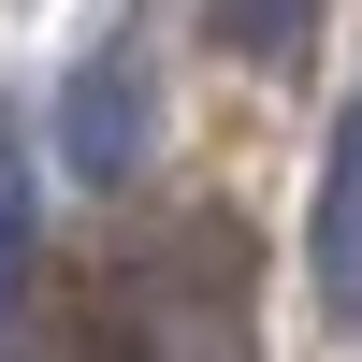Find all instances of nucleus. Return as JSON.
<instances>
[{
    "label": "nucleus",
    "mask_w": 362,
    "mask_h": 362,
    "mask_svg": "<svg viewBox=\"0 0 362 362\" xmlns=\"http://www.w3.org/2000/svg\"><path fill=\"white\" fill-rule=\"evenodd\" d=\"M145 145H160V73H145V29H87L73 73H58V160L87 174V189H116V174H145Z\"/></svg>",
    "instance_id": "obj_1"
},
{
    "label": "nucleus",
    "mask_w": 362,
    "mask_h": 362,
    "mask_svg": "<svg viewBox=\"0 0 362 362\" xmlns=\"http://www.w3.org/2000/svg\"><path fill=\"white\" fill-rule=\"evenodd\" d=\"M305 261H319V305L362 319V102L334 116V160H319V218H305Z\"/></svg>",
    "instance_id": "obj_2"
},
{
    "label": "nucleus",
    "mask_w": 362,
    "mask_h": 362,
    "mask_svg": "<svg viewBox=\"0 0 362 362\" xmlns=\"http://www.w3.org/2000/svg\"><path fill=\"white\" fill-rule=\"evenodd\" d=\"M203 15H218V44H232V58L290 73V58H305V29H319V0H203Z\"/></svg>",
    "instance_id": "obj_3"
},
{
    "label": "nucleus",
    "mask_w": 362,
    "mask_h": 362,
    "mask_svg": "<svg viewBox=\"0 0 362 362\" xmlns=\"http://www.w3.org/2000/svg\"><path fill=\"white\" fill-rule=\"evenodd\" d=\"M15 276H29V145L0 131V305H15Z\"/></svg>",
    "instance_id": "obj_4"
}]
</instances>
